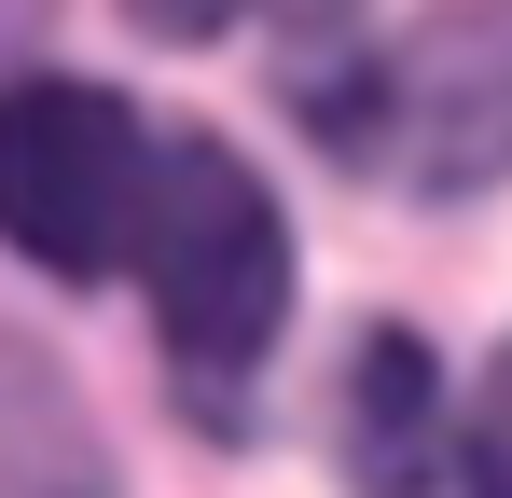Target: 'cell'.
Instances as JSON below:
<instances>
[{
  "mask_svg": "<svg viewBox=\"0 0 512 498\" xmlns=\"http://www.w3.org/2000/svg\"><path fill=\"white\" fill-rule=\"evenodd\" d=\"M457 471H471V498H512V346L485 360V388H471V429H457Z\"/></svg>",
  "mask_w": 512,
  "mask_h": 498,
  "instance_id": "5b68a950",
  "label": "cell"
},
{
  "mask_svg": "<svg viewBox=\"0 0 512 498\" xmlns=\"http://www.w3.org/2000/svg\"><path fill=\"white\" fill-rule=\"evenodd\" d=\"M125 14H139L153 42H222V28H236L250 0H125Z\"/></svg>",
  "mask_w": 512,
  "mask_h": 498,
  "instance_id": "8992f818",
  "label": "cell"
},
{
  "mask_svg": "<svg viewBox=\"0 0 512 498\" xmlns=\"http://www.w3.org/2000/svg\"><path fill=\"white\" fill-rule=\"evenodd\" d=\"M319 139L388 166L402 194L512 180V0H429L416 28L319 97Z\"/></svg>",
  "mask_w": 512,
  "mask_h": 498,
  "instance_id": "7a4b0ae2",
  "label": "cell"
},
{
  "mask_svg": "<svg viewBox=\"0 0 512 498\" xmlns=\"http://www.w3.org/2000/svg\"><path fill=\"white\" fill-rule=\"evenodd\" d=\"M139 277H153L180 388L194 402H236L263 360H277V319H291V222H277V194L250 180V153H222V139H167L153 153Z\"/></svg>",
  "mask_w": 512,
  "mask_h": 498,
  "instance_id": "6da1fadb",
  "label": "cell"
},
{
  "mask_svg": "<svg viewBox=\"0 0 512 498\" xmlns=\"http://www.w3.org/2000/svg\"><path fill=\"white\" fill-rule=\"evenodd\" d=\"M139 208H153V139L111 83H14L0 97V236L42 277L139 263Z\"/></svg>",
  "mask_w": 512,
  "mask_h": 498,
  "instance_id": "3957f363",
  "label": "cell"
},
{
  "mask_svg": "<svg viewBox=\"0 0 512 498\" xmlns=\"http://www.w3.org/2000/svg\"><path fill=\"white\" fill-rule=\"evenodd\" d=\"M346 485L360 498L443 485V374L416 332H360V360H346Z\"/></svg>",
  "mask_w": 512,
  "mask_h": 498,
  "instance_id": "277c9868",
  "label": "cell"
}]
</instances>
